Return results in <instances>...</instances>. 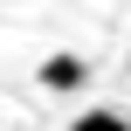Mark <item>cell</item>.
Instances as JSON below:
<instances>
[{
	"label": "cell",
	"mask_w": 131,
	"mask_h": 131,
	"mask_svg": "<svg viewBox=\"0 0 131 131\" xmlns=\"http://www.w3.org/2000/svg\"><path fill=\"white\" fill-rule=\"evenodd\" d=\"M69 131H131V117H124V111H83Z\"/></svg>",
	"instance_id": "7a4b0ae2"
},
{
	"label": "cell",
	"mask_w": 131,
	"mask_h": 131,
	"mask_svg": "<svg viewBox=\"0 0 131 131\" xmlns=\"http://www.w3.org/2000/svg\"><path fill=\"white\" fill-rule=\"evenodd\" d=\"M41 83H48V90H76V83H83V62H76V55H48V62H41Z\"/></svg>",
	"instance_id": "6da1fadb"
}]
</instances>
